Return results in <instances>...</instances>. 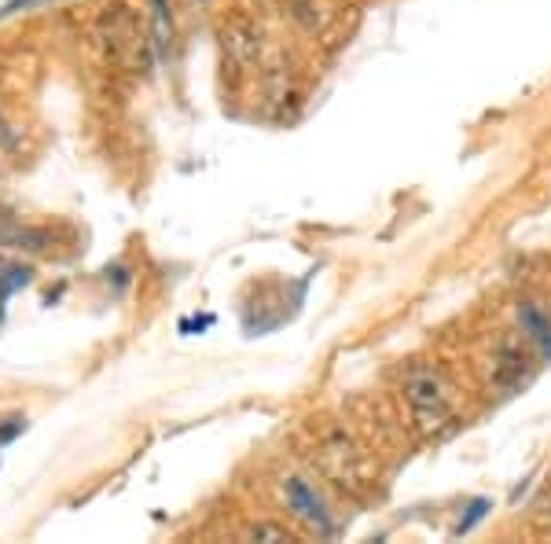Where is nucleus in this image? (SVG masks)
<instances>
[{
  "label": "nucleus",
  "instance_id": "1",
  "mask_svg": "<svg viewBox=\"0 0 551 544\" xmlns=\"http://www.w3.org/2000/svg\"><path fill=\"white\" fill-rule=\"evenodd\" d=\"M405 401L416 416L419 431L438 434L452 423V401L434 372H412L405 379Z\"/></svg>",
  "mask_w": 551,
  "mask_h": 544
},
{
  "label": "nucleus",
  "instance_id": "2",
  "mask_svg": "<svg viewBox=\"0 0 551 544\" xmlns=\"http://www.w3.org/2000/svg\"><path fill=\"white\" fill-rule=\"evenodd\" d=\"M283 504H287V511H291L294 519L302 522V526H309L313 533H320V537H335L338 533V522L335 515H331V508L324 504V497L316 493L309 482H305L302 475H287L283 478Z\"/></svg>",
  "mask_w": 551,
  "mask_h": 544
},
{
  "label": "nucleus",
  "instance_id": "3",
  "mask_svg": "<svg viewBox=\"0 0 551 544\" xmlns=\"http://www.w3.org/2000/svg\"><path fill=\"white\" fill-rule=\"evenodd\" d=\"M320 460L342 486H364L368 482V460L357 453V445L346 434H327L320 445Z\"/></svg>",
  "mask_w": 551,
  "mask_h": 544
},
{
  "label": "nucleus",
  "instance_id": "4",
  "mask_svg": "<svg viewBox=\"0 0 551 544\" xmlns=\"http://www.w3.org/2000/svg\"><path fill=\"white\" fill-rule=\"evenodd\" d=\"M537 364L529 361V353L518 346V342H500L493 350V383L507 394H515L533 379Z\"/></svg>",
  "mask_w": 551,
  "mask_h": 544
},
{
  "label": "nucleus",
  "instance_id": "5",
  "mask_svg": "<svg viewBox=\"0 0 551 544\" xmlns=\"http://www.w3.org/2000/svg\"><path fill=\"white\" fill-rule=\"evenodd\" d=\"M515 320L526 342L537 350L540 361H551V313L537 302H518L515 306Z\"/></svg>",
  "mask_w": 551,
  "mask_h": 544
},
{
  "label": "nucleus",
  "instance_id": "6",
  "mask_svg": "<svg viewBox=\"0 0 551 544\" xmlns=\"http://www.w3.org/2000/svg\"><path fill=\"white\" fill-rule=\"evenodd\" d=\"M151 45L158 56H169L173 48V15H169V0H151Z\"/></svg>",
  "mask_w": 551,
  "mask_h": 544
},
{
  "label": "nucleus",
  "instance_id": "7",
  "mask_svg": "<svg viewBox=\"0 0 551 544\" xmlns=\"http://www.w3.org/2000/svg\"><path fill=\"white\" fill-rule=\"evenodd\" d=\"M26 284H30V269H23V265L0 269V306H8L12 291H19V287H26Z\"/></svg>",
  "mask_w": 551,
  "mask_h": 544
},
{
  "label": "nucleus",
  "instance_id": "8",
  "mask_svg": "<svg viewBox=\"0 0 551 544\" xmlns=\"http://www.w3.org/2000/svg\"><path fill=\"white\" fill-rule=\"evenodd\" d=\"M247 537H250V541H291V537H287V530H283V526H276V522H254Z\"/></svg>",
  "mask_w": 551,
  "mask_h": 544
},
{
  "label": "nucleus",
  "instance_id": "9",
  "mask_svg": "<svg viewBox=\"0 0 551 544\" xmlns=\"http://www.w3.org/2000/svg\"><path fill=\"white\" fill-rule=\"evenodd\" d=\"M41 4H52V0H8V4H4V12H0V19H8V15L34 12V8H41Z\"/></svg>",
  "mask_w": 551,
  "mask_h": 544
}]
</instances>
